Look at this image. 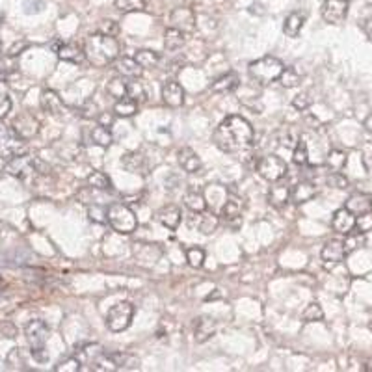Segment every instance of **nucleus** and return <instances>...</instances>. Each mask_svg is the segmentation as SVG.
I'll use <instances>...</instances> for the list:
<instances>
[{"label":"nucleus","mask_w":372,"mask_h":372,"mask_svg":"<svg viewBox=\"0 0 372 372\" xmlns=\"http://www.w3.org/2000/svg\"><path fill=\"white\" fill-rule=\"evenodd\" d=\"M134 60H136L143 69H155L159 63H161V54L155 51H149V49H142V51H136L134 54Z\"/></svg>","instance_id":"c756f323"},{"label":"nucleus","mask_w":372,"mask_h":372,"mask_svg":"<svg viewBox=\"0 0 372 372\" xmlns=\"http://www.w3.org/2000/svg\"><path fill=\"white\" fill-rule=\"evenodd\" d=\"M26 335H29V341L32 343L34 350H43V343H45L47 337V326L43 322L35 321L32 322V324H29Z\"/></svg>","instance_id":"b1692460"},{"label":"nucleus","mask_w":372,"mask_h":372,"mask_svg":"<svg viewBox=\"0 0 372 372\" xmlns=\"http://www.w3.org/2000/svg\"><path fill=\"white\" fill-rule=\"evenodd\" d=\"M186 38H188V34H184L183 30L170 26L164 32V47H166L168 51H177V49H181L186 43Z\"/></svg>","instance_id":"bb28decb"},{"label":"nucleus","mask_w":372,"mask_h":372,"mask_svg":"<svg viewBox=\"0 0 372 372\" xmlns=\"http://www.w3.org/2000/svg\"><path fill=\"white\" fill-rule=\"evenodd\" d=\"M127 97L134 99L138 104L147 99V92L138 79H131V82H127Z\"/></svg>","instance_id":"f704fd0d"},{"label":"nucleus","mask_w":372,"mask_h":372,"mask_svg":"<svg viewBox=\"0 0 372 372\" xmlns=\"http://www.w3.org/2000/svg\"><path fill=\"white\" fill-rule=\"evenodd\" d=\"M108 223L110 227L120 235H132L138 227V218L131 207L125 203H112L108 207Z\"/></svg>","instance_id":"20e7f679"},{"label":"nucleus","mask_w":372,"mask_h":372,"mask_svg":"<svg viewBox=\"0 0 372 372\" xmlns=\"http://www.w3.org/2000/svg\"><path fill=\"white\" fill-rule=\"evenodd\" d=\"M101 352H103V350H101V346H99V344H86L84 348L79 350V354H81V357H79V359L88 361V363L92 365V361L95 359V357H97Z\"/></svg>","instance_id":"a18cd8bd"},{"label":"nucleus","mask_w":372,"mask_h":372,"mask_svg":"<svg viewBox=\"0 0 372 372\" xmlns=\"http://www.w3.org/2000/svg\"><path fill=\"white\" fill-rule=\"evenodd\" d=\"M350 0H324L322 17L330 24H341L348 15Z\"/></svg>","instance_id":"6e6552de"},{"label":"nucleus","mask_w":372,"mask_h":372,"mask_svg":"<svg viewBox=\"0 0 372 372\" xmlns=\"http://www.w3.org/2000/svg\"><path fill=\"white\" fill-rule=\"evenodd\" d=\"M286 172H289V168H286V162L281 156L266 155L259 159L257 173L263 179L270 181V183H275V181L286 177Z\"/></svg>","instance_id":"423d86ee"},{"label":"nucleus","mask_w":372,"mask_h":372,"mask_svg":"<svg viewBox=\"0 0 372 372\" xmlns=\"http://www.w3.org/2000/svg\"><path fill=\"white\" fill-rule=\"evenodd\" d=\"M316 195V186L309 181H302L298 183L296 186H292V195L291 201H294L296 205H302V203H307Z\"/></svg>","instance_id":"4be33fe9"},{"label":"nucleus","mask_w":372,"mask_h":372,"mask_svg":"<svg viewBox=\"0 0 372 372\" xmlns=\"http://www.w3.org/2000/svg\"><path fill=\"white\" fill-rule=\"evenodd\" d=\"M365 127H366V131L372 132V114L369 115V118H366V120H365Z\"/></svg>","instance_id":"5fc2aeb1"},{"label":"nucleus","mask_w":372,"mask_h":372,"mask_svg":"<svg viewBox=\"0 0 372 372\" xmlns=\"http://www.w3.org/2000/svg\"><path fill=\"white\" fill-rule=\"evenodd\" d=\"M88 184H90V188L92 190H110L112 188V181H110L108 175L103 172L90 173V177H88Z\"/></svg>","instance_id":"58836bf2"},{"label":"nucleus","mask_w":372,"mask_h":372,"mask_svg":"<svg viewBox=\"0 0 372 372\" xmlns=\"http://www.w3.org/2000/svg\"><path fill=\"white\" fill-rule=\"evenodd\" d=\"M280 81L285 88H296L302 82V73L296 67H285V71L281 73Z\"/></svg>","instance_id":"a19ab883"},{"label":"nucleus","mask_w":372,"mask_h":372,"mask_svg":"<svg viewBox=\"0 0 372 372\" xmlns=\"http://www.w3.org/2000/svg\"><path fill=\"white\" fill-rule=\"evenodd\" d=\"M332 227L333 231H337L341 235H348L350 231L355 229V214L346 207L339 209L332 218Z\"/></svg>","instance_id":"2eb2a0df"},{"label":"nucleus","mask_w":372,"mask_h":372,"mask_svg":"<svg viewBox=\"0 0 372 372\" xmlns=\"http://www.w3.org/2000/svg\"><path fill=\"white\" fill-rule=\"evenodd\" d=\"M177 161L179 166L183 168L186 173H197L201 172V168H203V162H201V159L197 156V153H195L192 147L179 149Z\"/></svg>","instance_id":"dca6fc26"},{"label":"nucleus","mask_w":372,"mask_h":372,"mask_svg":"<svg viewBox=\"0 0 372 372\" xmlns=\"http://www.w3.org/2000/svg\"><path fill=\"white\" fill-rule=\"evenodd\" d=\"M106 93H108L110 97H114L115 101L118 99L127 97V79L125 76H114L112 81L106 84Z\"/></svg>","instance_id":"473e14b6"},{"label":"nucleus","mask_w":372,"mask_h":372,"mask_svg":"<svg viewBox=\"0 0 372 372\" xmlns=\"http://www.w3.org/2000/svg\"><path fill=\"white\" fill-rule=\"evenodd\" d=\"M162 101L170 108H181L184 104V90L177 81H166L162 86Z\"/></svg>","instance_id":"4468645a"},{"label":"nucleus","mask_w":372,"mask_h":372,"mask_svg":"<svg viewBox=\"0 0 372 372\" xmlns=\"http://www.w3.org/2000/svg\"><path fill=\"white\" fill-rule=\"evenodd\" d=\"M58 56H60V60H63V62L82 63L86 60V52L82 51L81 47L69 43V45H63L62 49L58 51Z\"/></svg>","instance_id":"c85d7f7f"},{"label":"nucleus","mask_w":372,"mask_h":372,"mask_svg":"<svg viewBox=\"0 0 372 372\" xmlns=\"http://www.w3.org/2000/svg\"><path fill=\"white\" fill-rule=\"evenodd\" d=\"M188 225L192 229L200 231L201 235H212L220 225V218L209 211L192 212V216L188 218Z\"/></svg>","instance_id":"0eeeda50"},{"label":"nucleus","mask_w":372,"mask_h":372,"mask_svg":"<svg viewBox=\"0 0 372 372\" xmlns=\"http://www.w3.org/2000/svg\"><path fill=\"white\" fill-rule=\"evenodd\" d=\"M253 132L252 123L242 118V115H227L225 120L218 125L214 131V145L223 153H242L253 145Z\"/></svg>","instance_id":"f257e3e1"},{"label":"nucleus","mask_w":372,"mask_h":372,"mask_svg":"<svg viewBox=\"0 0 372 372\" xmlns=\"http://www.w3.org/2000/svg\"><path fill=\"white\" fill-rule=\"evenodd\" d=\"M115 71H118L121 76H125V79L131 81V79H140L145 69H143L134 58L123 56L115 60Z\"/></svg>","instance_id":"6ab92c4d"},{"label":"nucleus","mask_w":372,"mask_h":372,"mask_svg":"<svg viewBox=\"0 0 372 372\" xmlns=\"http://www.w3.org/2000/svg\"><path fill=\"white\" fill-rule=\"evenodd\" d=\"M241 86V76L235 73V71H229V73L222 74L218 81H214L211 84V92L214 93H231L235 92L236 88Z\"/></svg>","instance_id":"412c9836"},{"label":"nucleus","mask_w":372,"mask_h":372,"mask_svg":"<svg viewBox=\"0 0 372 372\" xmlns=\"http://www.w3.org/2000/svg\"><path fill=\"white\" fill-rule=\"evenodd\" d=\"M346 209H350L354 214H363L371 209V200L363 194H354L346 201Z\"/></svg>","instance_id":"72a5a7b5"},{"label":"nucleus","mask_w":372,"mask_h":372,"mask_svg":"<svg viewBox=\"0 0 372 372\" xmlns=\"http://www.w3.org/2000/svg\"><path fill=\"white\" fill-rule=\"evenodd\" d=\"M184 205H186V209H190L192 212L207 211L205 195H203V192L197 188L186 190V194H184Z\"/></svg>","instance_id":"cd10ccee"},{"label":"nucleus","mask_w":372,"mask_h":372,"mask_svg":"<svg viewBox=\"0 0 372 372\" xmlns=\"http://www.w3.org/2000/svg\"><path fill=\"white\" fill-rule=\"evenodd\" d=\"M181 216H183L181 209H179L177 205H172V203L166 207H162L161 211H159V214H156L159 222H161L162 225L170 231L177 229L179 223H181Z\"/></svg>","instance_id":"aec40b11"},{"label":"nucleus","mask_w":372,"mask_h":372,"mask_svg":"<svg viewBox=\"0 0 372 372\" xmlns=\"http://www.w3.org/2000/svg\"><path fill=\"white\" fill-rule=\"evenodd\" d=\"M43 106H45L47 110H51V114H60V110L63 108L62 101L58 99L56 93L52 92L43 93Z\"/></svg>","instance_id":"37998d69"},{"label":"nucleus","mask_w":372,"mask_h":372,"mask_svg":"<svg viewBox=\"0 0 372 372\" xmlns=\"http://www.w3.org/2000/svg\"><path fill=\"white\" fill-rule=\"evenodd\" d=\"M88 214H90V220L95 223H104L108 222V209H104L103 205H97V203H93L92 207H90V211H88Z\"/></svg>","instance_id":"c03bdc74"},{"label":"nucleus","mask_w":372,"mask_h":372,"mask_svg":"<svg viewBox=\"0 0 372 372\" xmlns=\"http://www.w3.org/2000/svg\"><path fill=\"white\" fill-rule=\"evenodd\" d=\"M326 183L330 184V186H333V188L343 190L348 186V179L344 177L341 172H330V175L326 177Z\"/></svg>","instance_id":"de8ad7c7"},{"label":"nucleus","mask_w":372,"mask_h":372,"mask_svg":"<svg viewBox=\"0 0 372 372\" xmlns=\"http://www.w3.org/2000/svg\"><path fill=\"white\" fill-rule=\"evenodd\" d=\"M283 71H285V65L275 56H263L250 63V76L261 86H268L274 81H280Z\"/></svg>","instance_id":"7ed1b4c3"},{"label":"nucleus","mask_w":372,"mask_h":372,"mask_svg":"<svg viewBox=\"0 0 372 372\" xmlns=\"http://www.w3.org/2000/svg\"><path fill=\"white\" fill-rule=\"evenodd\" d=\"M186 261L192 268H201L205 263V252L201 248H188L186 250Z\"/></svg>","instance_id":"79ce46f5"},{"label":"nucleus","mask_w":372,"mask_h":372,"mask_svg":"<svg viewBox=\"0 0 372 372\" xmlns=\"http://www.w3.org/2000/svg\"><path fill=\"white\" fill-rule=\"evenodd\" d=\"M371 211H372V200H371Z\"/></svg>","instance_id":"6e6d98bb"},{"label":"nucleus","mask_w":372,"mask_h":372,"mask_svg":"<svg viewBox=\"0 0 372 372\" xmlns=\"http://www.w3.org/2000/svg\"><path fill=\"white\" fill-rule=\"evenodd\" d=\"M118 30H120V26H118V23H115V21H103V23L99 24L97 32H101V34H106V35H115L118 34Z\"/></svg>","instance_id":"3c124183"},{"label":"nucleus","mask_w":372,"mask_h":372,"mask_svg":"<svg viewBox=\"0 0 372 372\" xmlns=\"http://www.w3.org/2000/svg\"><path fill=\"white\" fill-rule=\"evenodd\" d=\"M134 259L143 266H153V264L161 259L162 250L159 244H145V242H136L132 248Z\"/></svg>","instance_id":"9d476101"},{"label":"nucleus","mask_w":372,"mask_h":372,"mask_svg":"<svg viewBox=\"0 0 372 372\" xmlns=\"http://www.w3.org/2000/svg\"><path fill=\"white\" fill-rule=\"evenodd\" d=\"M114 4L121 13L143 12L145 6H147V2H145V0H114Z\"/></svg>","instance_id":"c9c22d12"},{"label":"nucleus","mask_w":372,"mask_h":372,"mask_svg":"<svg viewBox=\"0 0 372 372\" xmlns=\"http://www.w3.org/2000/svg\"><path fill=\"white\" fill-rule=\"evenodd\" d=\"M214 333H216V322L212 321L211 316H201V318H197L194 330L195 341H197V343H207Z\"/></svg>","instance_id":"5701e85b"},{"label":"nucleus","mask_w":372,"mask_h":372,"mask_svg":"<svg viewBox=\"0 0 372 372\" xmlns=\"http://www.w3.org/2000/svg\"><path fill=\"white\" fill-rule=\"evenodd\" d=\"M132 316H134V305L131 302H120L110 307L108 315H106V327L110 332L120 333L125 332L127 327L131 326Z\"/></svg>","instance_id":"39448f33"},{"label":"nucleus","mask_w":372,"mask_h":372,"mask_svg":"<svg viewBox=\"0 0 372 372\" xmlns=\"http://www.w3.org/2000/svg\"><path fill=\"white\" fill-rule=\"evenodd\" d=\"M321 257L326 268H333V266H337V264L343 263L344 257H346L343 241H335V238H333V241H327L326 246L322 248Z\"/></svg>","instance_id":"1a4fd4ad"},{"label":"nucleus","mask_w":372,"mask_h":372,"mask_svg":"<svg viewBox=\"0 0 372 372\" xmlns=\"http://www.w3.org/2000/svg\"><path fill=\"white\" fill-rule=\"evenodd\" d=\"M114 359L115 371H136L140 369V359L132 354H123V352H110Z\"/></svg>","instance_id":"a878e982"},{"label":"nucleus","mask_w":372,"mask_h":372,"mask_svg":"<svg viewBox=\"0 0 372 372\" xmlns=\"http://www.w3.org/2000/svg\"><path fill=\"white\" fill-rule=\"evenodd\" d=\"M10 110V101L6 97H0V115H6Z\"/></svg>","instance_id":"864d4df0"},{"label":"nucleus","mask_w":372,"mask_h":372,"mask_svg":"<svg viewBox=\"0 0 372 372\" xmlns=\"http://www.w3.org/2000/svg\"><path fill=\"white\" fill-rule=\"evenodd\" d=\"M82 361L79 357H69V359L62 361L60 365L56 366V371H69V372H79L82 369Z\"/></svg>","instance_id":"09e8293b"},{"label":"nucleus","mask_w":372,"mask_h":372,"mask_svg":"<svg viewBox=\"0 0 372 372\" xmlns=\"http://www.w3.org/2000/svg\"><path fill=\"white\" fill-rule=\"evenodd\" d=\"M305 21H307V13L305 12H300V10L291 12L283 21V34L286 38H298L302 29H304Z\"/></svg>","instance_id":"f3484780"},{"label":"nucleus","mask_w":372,"mask_h":372,"mask_svg":"<svg viewBox=\"0 0 372 372\" xmlns=\"http://www.w3.org/2000/svg\"><path fill=\"white\" fill-rule=\"evenodd\" d=\"M309 104H311V97L307 93H298L296 97L292 99V106L296 110H300V112H304V110L309 108Z\"/></svg>","instance_id":"8fccbe9b"},{"label":"nucleus","mask_w":372,"mask_h":372,"mask_svg":"<svg viewBox=\"0 0 372 372\" xmlns=\"http://www.w3.org/2000/svg\"><path fill=\"white\" fill-rule=\"evenodd\" d=\"M121 164L123 168H127L131 173H138V175H147L149 173V162L147 159L142 155V153H125L121 156Z\"/></svg>","instance_id":"a211bd4d"},{"label":"nucleus","mask_w":372,"mask_h":372,"mask_svg":"<svg viewBox=\"0 0 372 372\" xmlns=\"http://www.w3.org/2000/svg\"><path fill=\"white\" fill-rule=\"evenodd\" d=\"M343 244H344V252H346V255L357 252L359 248L365 246V233H361V231H357V229L350 231L348 235H346V238L343 241Z\"/></svg>","instance_id":"2f4dec72"},{"label":"nucleus","mask_w":372,"mask_h":372,"mask_svg":"<svg viewBox=\"0 0 372 372\" xmlns=\"http://www.w3.org/2000/svg\"><path fill=\"white\" fill-rule=\"evenodd\" d=\"M292 161L298 166H305L307 162H309V149H307V142H305L304 138H300L296 143V147L292 151Z\"/></svg>","instance_id":"e433bc0d"},{"label":"nucleus","mask_w":372,"mask_h":372,"mask_svg":"<svg viewBox=\"0 0 372 372\" xmlns=\"http://www.w3.org/2000/svg\"><path fill=\"white\" fill-rule=\"evenodd\" d=\"M326 166L330 172H341L344 166H346V155L339 149H333L330 151V155L326 159Z\"/></svg>","instance_id":"4c0bfd02"},{"label":"nucleus","mask_w":372,"mask_h":372,"mask_svg":"<svg viewBox=\"0 0 372 372\" xmlns=\"http://www.w3.org/2000/svg\"><path fill=\"white\" fill-rule=\"evenodd\" d=\"M138 112V103L131 97L118 99L114 104V114L118 118H132Z\"/></svg>","instance_id":"7c9ffc66"},{"label":"nucleus","mask_w":372,"mask_h":372,"mask_svg":"<svg viewBox=\"0 0 372 372\" xmlns=\"http://www.w3.org/2000/svg\"><path fill=\"white\" fill-rule=\"evenodd\" d=\"M84 52H86V60L93 67H106L120 58V43L114 35L95 32L86 40Z\"/></svg>","instance_id":"f03ea898"},{"label":"nucleus","mask_w":372,"mask_h":372,"mask_svg":"<svg viewBox=\"0 0 372 372\" xmlns=\"http://www.w3.org/2000/svg\"><path fill=\"white\" fill-rule=\"evenodd\" d=\"M302 321L304 322H322L324 321V309L318 302H313L304 309L302 313Z\"/></svg>","instance_id":"ea45409f"},{"label":"nucleus","mask_w":372,"mask_h":372,"mask_svg":"<svg viewBox=\"0 0 372 372\" xmlns=\"http://www.w3.org/2000/svg\"><path fill=\"white\" fill-rule=\"evenodd\" d=\"M114 112H112V114H108V112H101V114H99V123H101V125H104V127H108V125H112V121H114Z\"/></svg>","instance_id":"603ef678"},{"label":"nucleus","mask_w":372,"mask_h":372,"mask_svg":"<svg viewBox=\"0 0 372 372\" xmlns=\"http://www.w3.org/2000/svg\"><path fill=\"white\" fill-rule=\"evenodd\" d=\"M355 229L361 233H371L372 231V211L363 212L359 216L355 218Z\"/></svg>","instance_id":"49530a36"},{"label":"nucleus","mask_w":372,"mask_h":372,"mask_svg":"<svg viewBox=\"0 0 372 372\" xmlns=\"http://www.w3.org/2000/svg\"><path fill=\"white\" fill-rule=\"evenodd\" d=\"M222 220L225 222L227 227L231 229H238L242 225V203L236 197L225 201V205L222 207Z\"/></svg>","instance_id":"ddd939ff"},{"label":"nucleus","mask_w":372,"mask_h":372,"mask_svg":"<svg viewBox=\"0 0 372 372\" xmlns=\"http://www.w3.org/2000/svg\"><path fill=\"white\" fill-rule=\"evenodd\" d=\"M90 142L99 145V147H108L110 143L114 142V136L110 132V127H104L101 123H97L95 127L90 129Z\"/></svg>","instance_id":"393cba45"},{"label":"nucleus","mask_w":372,"mask_h":372,"mask_svg":"<svg viewBox=\"0 0 372 372\" xmlns=\"http://www.w3.org/2000/svg\"><path fill=\"white\" fill-rule=\"evenodd\" d=\"M173 29L183 30L184 34H192L195 30V13L190 8H175L170 15Z\"/></svg>","instance_id":"f8f14e48"},{"label":"nucleus","mask_w":372,"mask_h":372,"mask_svg":"<svg viewBox=\"0 0 372 372\" xmlns=\"http://www.w3.org/2000/svg\"><path fill=\"white\" fill-rule=\"evenodd\" d=\"M291 195H292V188L291 184L286 183V179H280V181H275L274 186L270 188L268 192V201L270 205L275 207V209H285L286 205H289V201H291Z\"/></svg>","instance_id":"9b49d317"}]
</instances>
